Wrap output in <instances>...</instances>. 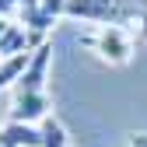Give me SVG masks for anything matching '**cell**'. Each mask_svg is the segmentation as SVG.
<instances>
[{"mask_svg": "<svg viewBox=\"0 0 147 147\" xmlns=\"http://www.w3.org/2000/svg\"><path fill=\"white\" fill-rule=\"evenodd\" d=\"M49 60H53V46L42 42L32 53L28 70L18 77V84L11 88V123H28L39 126L42 119L53 116V102L46 91V74H49Z\"/></svg>", "mask_w": 147, "mask_h": 147, "instance_id": "6da1fadb", "label": "cell"}, {"mask_svg": "<svg viewBox=\"0 0 147 147\" xmlns=\"http://www.w3.org/2000/svg\"><path fill=\"white\" fill-rule=\"evenodd\" d=\"M28 63H32V53H18V56L0 60V91H4V88H14L18 77L28 70Z\"/></svg>", "mask_w": 147, "mask_h": 147, "instance_id": "5b68a950", "label": "cell"}, {"mask_svg": "<svg viewBox=\"0 0 147 147\" xmlns=\"http://www.w3.org/2000/svg\"><path fill=\"white\" fill-rule=\"evenodd\" d=\"M39 130H42V147H74V140H70V133H67V126H63L56 116L42 119Z\"/></svg>", "mask_w": 147, "mask_h": 147, "instance_id": "8992f818", "label": "cell"}, {"mask_svg": "<svg viewBox=\"0 0 147 147\" xmlns=\"http://www.w3.org/2000/svg\"><path fill=\"white\" fill-rule=\"evenodd\" d=\"M0 140H4V126H0ZM0 147H4V144H0Z\"/></svg>", "mask_w": 147, "mask_h": 147, "instance_id": "ba28073f", "label": "cell"}, {"mask_svg": "<svg viewBox=\"0 0 147 147\" xmlns=\"http://www.w3.org/2000/svg\"><path fill=\"white\" fill-rule=\"evenodd\" d=\"M63 14L98 25H119L137 39H147V0H67Z\"/></svg>", "mask_w": 147, "mask_h": 147, "instance_id": "7a4b0ae2", "label": "cell"}, {"mask_svg": "<svg viewBox=\"0 0 147 147\" xmlns=\"http://www.w3.org/2000/svg\"><path fill=\"white\" fill-rule=\"evenodd\" d=\"M130 147H147V130H133L130 133Z\"/></svg>", "mask_w": 147, "mask_h": 147, "instance_id": "52a82bcc", "label": "cell"}, {"mask_svg": "<svg viewBox=\"0 0 147 147\" xmlns=\"http://www.w3.org/2000/svg\"><path fill=\"white\" fill-rule=\"evenodd\" d=\"M4 147H42V130L28 123H7L4 126Z\"/></svg>", "mask_w": 147, "mask_h": 147, "instance_id": "277c9868", "label": "cell"}, {"mask_svg": "<svg viewBox=\"0 0 147 147\" xmlns=\"http://www.w3.org/2000/svg\"><path fill=\"white\" fill-rule=\"evenodd\" d=\"M81 46H88L105 63H130L133 49H137V35L119 28V25H98V28L81 35Z\"/></svg>", "mask_w": 147, "mask_h": 147, "instance_id": "3957f363", "label": "cell"}]
</instances>
